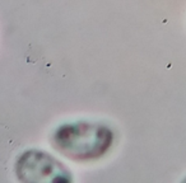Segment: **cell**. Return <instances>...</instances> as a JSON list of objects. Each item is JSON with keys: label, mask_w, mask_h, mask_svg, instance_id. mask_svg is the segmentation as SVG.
I'll list each match as a JSON object with an SVG mask.
<instances>
[{"label": "cell", "mask_w": 186, "mask_h": 183, "mask_svg": "<svg viewBox=\"0 0 186 183\" xmlns=\"http://www.w3.org/2000/svg\"><path fill=\"white\" fill-rule=\"evenodd\" d=\"M52 144L57 151L69 159L91 160L102 156L110 149L112 132L98 123L64 125L54 135Z\"/></svg>", "instance_id": "obj_1"}, {"label": "cell", "mask_w": 186, "mask_h": 183, "mask_svg": "<svg viewBox=\"0 0 186 183\" xmlns=\"http://www.w3.org/2000/svg\"><path fill=\"white\" fill-rule=\"evenodd\" d=\"M18 179L23 182H66L70 181L64 167L43 151H25L15 167Z\"/></svg>", "instance_id": "obj_2"}]
</instances>
